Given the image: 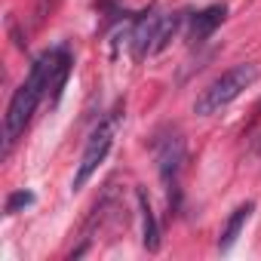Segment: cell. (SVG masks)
<instances>
[{"mask_svg":"<svg viewBox=\"0 0 261 261\" xmlns=\"http://www.w3.org/2000/svg\"><path fill=\"white\" fill-rule=\"evenodd\" d=\"M56 59H59V49H46L43 56H37L34 65H31V71H28V77H25V83L13 92L7 117H4V157H10L13 145L25 133V126L31 123L40 98L49 92V77H53Z\"/></svg>","mask_w":261,"mask_h":261,"instance_id":"cell-1","label":"cell"},{"mask_svg":"<svg viewBox=\"0 0 261 261\" xmlns=\"http://www.w3.org/2000/svg\"><path fill=\"white\" fill-rule=\"evenodd\" d=\"M258 74H261V68H258L255 62H240V65H233V68H227L221 77H215V80L197 95L194 114H197V117H212V114H218V111L227 108L233 98H240V95L258 80Z\"/></svg>","mask_w":261,"mask_h":261,"instance_id":"cell-2","label":"cell"},{"mask_svg":"<svg viewBox=\"0 0 261 261\" xmlns=\"http://www.w3.org/2000/svg\"><path fill=\"white\" fill-rule=\"evenodd\" d=\"M120 117H123V105H117V108L92 129V136H89V142H86V148H83V157H80V163H77L74 181H71L74 191H80V188L92 178V172L105 163V157H108V151H111V145H114V133H117Z\"/></svg>","mask_w":261,"mask_h":261,"instance_id":"cell-3","label":"cell"},{"mask_svg":"<svg viewBox=\"0 0 261 261\" xmlns=\"http://www.w3.org/2000/svg\"><path fill=\"white\" fill-rule=\"evenodd\" d=\"M154 157H157V172L169 197V209H178V175L185 166V139L178 133H166L154 142Z\"/></svg>","mask_w":261,"mask_h":261,"instance_id":"cell-4","label":"cell"},{"mask_svg":"<svg viewBox=\"0 0 261 261\" xmlns=\"http://www.w3.org/2000/svg\"><path fill=\"white\" fill-rule=\"evenodd\" d=\"M160 25H163V16H157V13H148V16H142V19L133 25V31H129V46H133V56H136L139 62L154 53Z\"/></svg>","mask_w":261,"mask_h":261,"instance_id":"cell-5","label":"cell"},{"mask_svg":"<svg viewBox=\"0 0 261 261\" xmlns=\"http://www.w3.org/2000/svg\"><path fill=\"white\" fill-rule=\"evenodd\" d=\"M252 212H255V203L249 200V203H240V206L227 215V221H224V227H221V237H218V252H221V255H227V252L233 249V243L240 240V233H243L246 221L252 218Z\"/></svg>","mask_w":261,"mask_h":261,"instance_id":"cell-6","label":"cell"},{"mask_svg":"<svg viewBox=\"0 0 261 261\" xmlns=\"http://www.w3.org/2000/svg\"><path fill=\"white\" fill-rule=\"evenodd\" d=\"M224 16H227V7H224V4H212V7L200 10V13L191 19V40H194V43H203V40L224 22Z\"/></svg>","mask_w":261,"mask_h":261,"instance_id":"cell-7","label":"cell"},{"mask_svg":"<svg viewBox=\"0 0 261 261\" xmlns=\"http://www.w3.org/2000/svg\"><path fill=\"white\" fill-rule=\"evenodd\" d=\"M136 197H139V209H142V230H145L142 246H145L148 252H157V249H160V224H157V215H154L151 200H148V194H145L142 188L136 191Z\"/></svg>","mask_w":261,"mask_h":261,"instance_id":"cell-8","label":"cell"},{"mask_svg":"<svg viewBox=\"0 0 261 261\" xmlns=\"http://www.w3.org/2000/svg\"><path fill=\"white\" fill-rule=\"evenodd\" d=\"M71 56H68V49H59V59H56V68H53V77H49V101L53 105H59V98H62V89H65V83H68V77H71Z\"/></svg>","mask_w":261,"mask_h":261,"instance_id":"cell-9","label":"cell"},{"mask_svg":"<svg viewBox=\"0 0 261 261\" xmlns=\"http://www.w3.org/2000/svg\"><path fill=\"white\" fill-rule=\"evenodd\" d=\"M178 25H181V16H163V25H160V34H157V43H154V53H163L166 46H169V40L175 37V31H178Z\"/></svg>","mask_w":261,"mask_h":261,"instance_id":"cell-10","label":"cell"},{"mask_svg":"<svg viewBox=\"0 0 261 261\" xmlns=\"http://www.w3.org/2000/svg\"><path fill=\"white\" fill-rule=\"evenodd\" d=\"M31 203H34V194H31V191H16V194H10V200H7V212L16 215L19 209H25V206H31Z\"/></svg>","mask_w":261,"mask_h":261,"instance_id":"cell-11","label":"cell"}]
</instances>
